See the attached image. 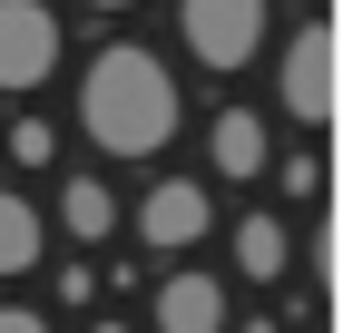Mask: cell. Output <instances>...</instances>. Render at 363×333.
Masks as SVG:
<instances>
[{
  "label": "cell",
  "instance_id": "cell-15",
  "mask_svg": "<svg viewBox=\"0 0 363 333\" xmlns=\"http://www.w3.org/2000/svg\"><path fill=\"white\" fill-rule=\"evenodd\" d=\"M89 10H128V0H89Z\"/></svg>",
  "mask_w": 363,
  "mask_h": 333
},
{
  "label": "cell",
  "instance_id": "cell-12",
  "mask_svg": "<svg viewBox=\"0 0 363 333\" xmlns=\"http://www.w3.org/2000/svg\"><path fill=\"white\" fill-rule=\"evenodd\" d=\"M275 176H285V196H324V157H275Z\"/></svg>",
  "mask_w": 363,
  "mask_h": 333
},
{
  "label": "cell",
  "instance_id": "cell-4",
  "mask_svg": "<svg viewBox=\"0 0 363 333\" xmlns=\"http://www.w3.org/2000/svg\"><path fill=\"white\" fill-rule=\"evenodd\" d=\"M275 108L295 118V128H324V118H334V30H295V40H285Z\"/></svg>",
  "mask_w": 363,
  "mask_h": 333
},
{
  "label": "cell",
  "instance_id": "cell-6",
  "mask_svg": "<svg viewBox=\"0 0 363 333\" xmlns=\"http://www.w3.org/2000/svg\"><path fill=\"white\" fill-rule=\"evenodd\" d=\"M147 324H157V333H226V284H216V275H196V265L157 275V294H147Z\"/></svg>",
  "mask_w": 363,
  "mask_h": 333
},
{
  "label": "cell",
  "instance_id": "cell-14",
  "mask_svg": "<svg viewBox=\"0 0 363 333\" xmlns=\"http://www.w3.org/2000/svg\"><path fill=\"white\" fill-rule=\"evenodd\" d=\"M0 333H50V314H30V304H0Z\"/></svg>",
  "mask_w": 363,
  "mask_h": 333
},
{
  "label": "cell",
  "instance_id": "cell-11",
  "mask_svg": "<svg viewBox=\"0 0 363 333\" xmlns=\"http://www.w3.org/2000/svg\"><path fill=\"white\" fill-rule=\"evenodd\" d=\"M60 157V128L50 118H10V166H50Z\"/></svg>",
  "mask_w": 363,
  "mask_h": 333
},
{
  "label": "cell",
  "instance_id": "cell-5",
  "mask_svg": "<svg viewBox=\"0 0 363 333\" xmlns=\"http://www.w3.org/2000/svg\"><path fill=\"white\" fill-rule=\"evenodd\" d=\"M206 225H216V206H206V186H186V176H157L147 206H138V235H147L157 255H186Z\"/></svg>",
  "mask_w": 363,
  "mask_h": 333
},
{
  "label": "cell",
  "instance_id": "cell-8",
  "mask_svg": "<svg viewBox=\"0 0 363 333\" xmlns=\"http://www.w3.org/2000/svg\"><path fill=\"white\" fill-rule=\"evenodd\" d=\"M60 225L79 245H108V225H118V196H108V176H69L60 186Z\"/></svg>",
  "mask_w": 363,
  "mask_h": 333
},
{
  "label": "cell",
  "instance_id": "cell-2",
  "mask_svg": "<svg viewBox=\"0 0 363 333\" xmlns=\"http://www.w3.org/2000/svg\"><path fill=\"white\" fill-rule=\"evenodd\" d=\"M177 30L196 69H245L265 50V0H177Z\"/></svg>",
  "mask_w": 363,
  "mask_h": 333
},
{
  "label": "cell",
  "instance_id": "cell-13",
  "mask_svg": "<svg viewBox=\"0 0 363 333\" xmlns=\"http://www.w3.org/2000/svg\"><path fill=\"white\" fill-rule=\"evenodd\" d=\"M50 284H60V304H89V294H99V275H89V265H60Z\"/></svg>",
  "mask_w": 363,
  "mask_h": 333
},
{
  "label": "cell",
  "instance_id": "cell-9",
  "mask_svg": "<svg viewBox=\"0 0 363 333\" xmlns=\"http://www.w3.org/2000/svg\"><path fill=\"white\" fill-rule=\"evenodd\" d=\"M50 255V225H40V206L30 196H0V275H30Z\"/></svg>",
  "mask_w": 363,
  "mask_h": 333
},
{
  "label": "cell",
  "instance_id": "cell-10",
  "mask_svg": "<svg viewBox=\"0 0 363 333\" xmlns=\"http://www.w3.org/2000/svg\"><path fill=\"white\" fill-rule=\"evenodd\" d=\"M285 265H295V235H285V225H275V216H245V225H236V275H255V284H275V275H285Z\"/></svg>",
  "mask_w": 363,
  "mask_h": 333
},
{
  "label": "cell",
  "instance_id": "cell-1",
  "mask_svg": "<svg viewBox=\"0 0 363 333\" xmlns=\"http://www.w3.org/2000/svg\"><path fill=\"white\" fill-rule=\"evenodd\" d=\"M79 128L99 157H157L177 137V89H167V59L157 50H99L79 69Z\"/></svg>",
  "mask_w": 363,
  "mask_h": 333
},
{
  "label": "cell",
  "instance_id": "cell-16",
  "mask_svg": "<svg viewBox=\"0 0 363 333\" xmlns=\"http://www.w3.org/2000/svg\"><path fill=\"white\" fill-rule=\"evenodd\" d=\"M89 333H128V324H89Z\"/></svg>",
  "mask_w": 363,
  "mask_h": 333
},
{
  "label": "cell",
  "instance_id": "cell-17",
  "mask_svg": "<svg viewBox=\"0 0 363 333\" xmlns=\"http://www.w3.org/2000/svg\"><path fill=\"white\" fill-rule=\"evenodd\" d=\"M245 333H275V324H245Z\"/></svg>",
  "mask_w": 363,
  "mask_h": 333
},
{
  "label": "cell",
  "instance_id": "cell-3",
  "mask_svg": "<svg viewBox=\"0 0 363 333\" xmlns=\"http://www.w3.org/2000/svg\"><path fill=\"white\" fill-rule=\"evenodd\" d=\"M60 69V10L50 0H0V89H50Z\"/></svg>",
  "mask_w": 363,
  "mask_h": 333
},
{
  "label": "cell",
  "instance_id": "cell-7",
  "mask_svg": "<svg viewBox=\"0 0 363 333\" xmlns=\"http://www.w3.org/2000/svg\"><path fill=\"white\" fill-rule=\"evenodd\" d=\"M206 157H216V176H265V166H275L265 118H255V108H226L216 128H206Z\"/></svg>",
  "mask_w": 363,
  "mask_h": 333
}]
</instances>
